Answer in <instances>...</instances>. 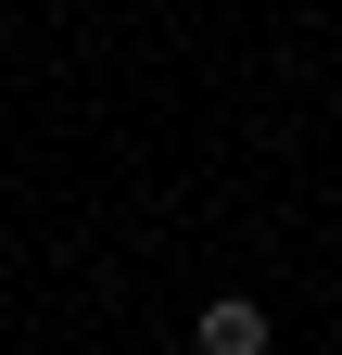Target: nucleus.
<instances>
[{"label": "nucleus", "instance_id": "obj_1", "mask_svg": "<svg viewBox=\"0 0 342 355\" xmlns=\"http://www.w3.org/2000/svg\"><path fill=\"white\" fill-rule=\"evenodd\" d=\"M203 355H267V304H203Z\"/></svg>", "mask_w": 342, "mask_h": 355}]
</instances>
